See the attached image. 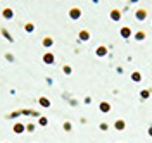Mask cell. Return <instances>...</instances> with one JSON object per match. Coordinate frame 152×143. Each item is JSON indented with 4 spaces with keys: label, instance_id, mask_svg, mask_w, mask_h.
<instances>
[{
    "label": "cell",
    "instance_id": "cell-1",
    "mask_svg": "<svg viewBox=\"0 0 152 143\" xmlns=\"http://www.w3.org/2000/svg\"><path fill=\"white\" fill-rule=\"evenodd\" d=\"M137 17H138V19L145 17V12H143V10H138V12H137Z\"/></svg>",
    "mask_w": 152,
    "mask_h": 143
},
{
    "label": "cell",
    "instance_id": "cell-2",
    "mask_svg": "<svg viewBox=\"0 0 152 143\" xmlns=\"http://www.w3.org/2000/svg\"><path fill=\"white\" fill-rule=\"evenodd\" d=\"M121 33H123V36H130V29H128V28H124Z\"/></svg>",
    "mask_w": 152,
    "mask_h": 143
}]
</instances>
